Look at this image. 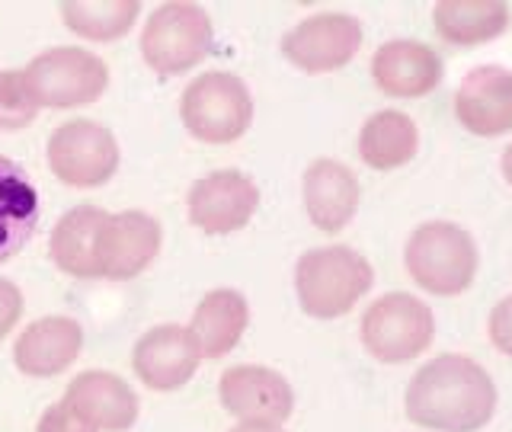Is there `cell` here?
<instances>
[{
  "mask_svg": "<svg viewBox=\"0 0 512 432\" xmlns=\"http://www.w3.org/2000/svg\"><path fill=\"white\" fill-rule=\"evenodd\" d=\"M420 148V128L397 109H381L362 125L359 154L372 170H397L410 164Z\"/></svg>",
  "mask_w": 512,
  "mask_h": 432,
  "instance_id": "obj_23",
  "label": "cell"
},
{
  "mask_svg": "<svg viewBox=\"0 0 512 432\" xmlns=\"http://www.w3.org/2000/svg\"><path fill=\"white\" fill-rule=\"evenodd\" d=\"M160 253V224L144 212L106 215L96 244V269L100 279H135Z\"/></svg>",
  "mask_w": 512,
  "mask_h": 432,
  "instance_id": "obj_12",
  "label": "cell"
},
{
  "mask_svg": "<svg viewBox=\"0 0 512 432\" xmlns=\"http://www.w3.org/2000/svg\"><path fill=\"white\" fill-rule=\"evenodd\" d=\"M202 349L189 327L160 324L135 343L132 368L151 391H176L196 375Z\"/></svg>",
  "mask_w": 512,
  "mask_h": 432,
  "instance_id": "obj_13",
  "label": "cell"
},
{
  "mask_svg": "<svg viewBox=\"0 0 512 432\" xmlns=\"http://www.w3.org/2000/svg\"><path fill=\"white\" fill-rule=\"evenodd\" d=\"M500 167H503V176H506V183L512 186V144L503 151V160H500Z\"/></svg>",
  "mask_w": 512,
  "mask_h": 432,
  "instance_id": "obj_29",
  "label": "cell"
},
{
  "mask_svg": "<svg viewBox=\"0 0 512 432\" xmlns=\"http://www.w3.org/2000/svg\"><path fill=\"white\" fill-rule=\"evenodd\" d=\"M208 48H212V20L189 0L160 4L141 32V58L160 77L192 71L208 55Z\"/></svg>",
  "mask_w": 512,
  "mask_h": 432,
  "instance_id": "obj_6",
  "label": "cell"
},
{
  "mask_svg": "<svg viewBox=\"0 0 512 432\" xmlns=\"http://www.w3.org/2000/svg\"><path fill=\"white\" fill-rule=\"evenodd\" d=\"M36 432H96V429H93L90 423L80 420V416L61 400V404L48 407V410L39 416Z\"/></svg>",
  "mask_w": 512,
  "mask_h": 432,
  "instance_id": "obj_26",
  "label": "cell"
},
{
  "mask_svg": "<svg viewBox=\"0 0 512 432\" xmlns=\"http://www.w3.org/2000/svg\"><path fill=\"white\" fill-rule=\"evenodd\" d=\"M39 224V192L20 164L0 154V263L20 253Z\"/></svg>",
  "mask_w": 512,
  "mask_h": 432,
  "instance_id": "obj_20",
  "label": "cell"
},
{
  "mask_svg": "<svg viewBox=\"0 0 512 432\" xmlns=\"http://www.w3.org/2000/svg\"><path fill=\"white\" fill-rule=\"evenodd\" d=\"M23 80L39 109H74L100 100L109 87V68L87 48L58 45L36 55L23 71Z\"/></svg>",
  "mask_w": 512,
  "mask_h": 432,
  "instance_id": "obj_5",
  "label": "cell"
},
{
  "mask_svg": "<svg viewBox=\"0 0 512 432\" xmlns=\"http://www.w3.org/2000/svg\"><path fill=\"white\" fill-rule=\"evenodd\" d=\"M375 285L372 263L346 244L308 250L295 266V292L301 311L317 320L343 317Z\"/></svg>",
  "mask_w": 512,
  "mask_h": 432,
  "instance_id": "obj_2",
  "label": "cell"
},
{
  "mask_svg": "<svg viewBox=\"0 0 512 432\" xmlns=\"http://www.w3.org/2000/svg\"><path fill=\"white\" fill-rule=\"evenodd\" d=\"M84 349V327L74 317H42L13 343V362L29 378H52L71 368Z\"/></svg>",
  "mask_w": 512,
  "mask_h": 432,
  "instance_id": "obj_18",
  "label": "cell"
},
{
  "mask_svg": "<svg viewBox=\"0 0 512 432\" xmlns=\"http://www.w3.org/2000/svg\"><path fill=\"white\" fill-rule=\"evenodd\" d=\"M221 407L247 426H282L295 410V391L266 365H231L218 381Z\"/></svg>",
  "mask_w": 512,
  "mask_h": 432,
  "instance_id": "obj_10",
  "label": "cell"
},
{
  "mask_svg": "<svg viewBox=\"0 0 512 432\" xmlns=\"http://www.w3.org/2000/svg\"><path fill=\"white\" fill-rule=\"evenodd\" d=\"M487 330H490V343H493L496 349H500L503 356L512 359V295L503 298V301L490 311V324H487Z\"/></svg>",
  "mask_w": 512,
  "mask_h": 432,
  "instance_id": "obj_27",
  "label": "cell"
},
{
  "mask_svg": "<svg viewBox=\"0 0 512 432\" xmlns=\"http://www.w3.org/2000/svg\"><path fill=\"white\" fill-rule=\"evenodd\" d=\"M231 432H282L279 426H247V423H240L237 429H231Z\"/></svg>",
  "mask_w": 512,
  "mask_h": 432,
  "instance_id": "obj_30",
  "label": "cell"
},
{
  "mask_svg": "<svg viewBox=\"0 0 512 432\" xmlns=\"http://www.w3.org/2000/svg\"><path fill=\"white\" fill-rule=\"evenodd\" d=\"M39 116L23 71H0V132H20Z\"/></svg>",
  "mask_w": 512,
  "mask_h": 432,
  "instance_id": "obj_25",
  "label": "cell"
},
{
  "mask_svg": "<svg viewBox=\"0 0 512 432\" xmlns=\"http://www.w3.org/2000/svg\"><path fill=\"white\" fill-rule=\"evenodd\" d=\"M404 407L413 426L432 432H477L496 413V384L480 362L445 352L413 375Z\"/></svg>",
  "mask_w": 512,
  "mask_h": 432,
  "instance_id": "obj_1",
  "label": "cell"
},
{
  "mask_svg": "<svg viewBox=\"0 0 512 432\" xmlns=\"http://www.w3.org/2000/svg\"><path fill=\"white\" fill-rule=\"evenodd\" d=\"M362 23L349 13H317L285 32L282 55L308 74H327L359 55Z\"/></svg>",
  "mask_w": 512,
  "mask_h": 432,
  "instance_id": "obj_9",
  "label": "cell"
},
{
  "mask_svg": "<svg viewBox=\"0 0 512 432\" xmlns=\"http://www.w3.org/2000/svg\"><path fill=\"white\" fill-rule=\"evenodd\" d=\"M138 13V0H71V4H61L64 26L90 42L122 39L135 26Z\"/></svg>",
  "mask_w": 512,
  "mask_h": 432,
  "instance_id": "obj_24",
  "label": "cell"
},
{
  "mask_svg": "<svg viewBox=\"0 0 512 432\" xmlns=\"http://www.w3.org/2000/svg\"><path fill=\"white\" fill-rule=\"evenodd\" d=\"M109 212L96 205H77L64 212L52 231V263L74 279H100L96 269V244H100V228Z\"/></svg>",
  "mask_w": 512,
  "mask_h": 432,
  "instance_id": "obj_21",
  "label": "cell"
},
{
  "mask_svg": "<svg viewBox=\"0 0 512 432\" xmlns=\"http://www.w3.org/2000/svg\"><path fill=\"white\" fill-rule=\"evenodd\" d=\"M445 64L436 48L413 39L384 42L372 58V80L384 96L420 100L442 84Z\"/></svg>",
  "mask_w": 512,
  "mask_h": 432,
  "instance_id": "obj_15",
  "label": "cell"
},
{
  "mask_svg": "<svg viewBox=\"0 0 512 432\" xmlns=\"http://www.w3.org/2000/svg\"><path fill=\"white\" fill-rule=\"evenodd\" d=\"M23 317V292L10 279H0V340L20 324Z\"/></svg>",
  "mask_w": 512,
  "mask_h": 432,
  "instance_id": "obj_28",
  "label": "cell"
},
{
  "mask_svg": "<svg viewBox=\"0 0 512 432\" xmlns=\"http://www.w3.org/2000/svg\"><path fill=\"white\" fill-rule=\"evenodd\" d=\"M301 196H304V212H308V221L314 228L324 234H336L356 218L362 202V186L356 180V173L346 164H340V160H314L304 170Z\"/></svg>",
  "mask_w": 512,
  "mask_h": 432,
  "instance_id": "obj_16",
  "label": "cell"
},
{
  "mask_svg": "<svg viewBox=\"0 0 512 432\" xmlns=\"http://www.w3.org/2000/svg\"><path fill=\"white\" fill-rule=\"evenodd\" d=\"M260 205V189L240 170H215L192 183L189 221L205 234H234L247 228Z\"/></svg>",
  "mask_w": 512,
  "mask_h": 432,
  "instance_id": "obj_11",
  "label": "cell"
},
{
  "mask_svg": "<svg viewBox=\"0 0 512 432\" xmlns=\"http://www.w3.org/2000/svg\"><path fill=\"white\" fill-rule=\"evenodd\" d=\"M180 116L196 141L231 144L253 122V96L237 74L205 71L183 90Z\"/></svg>",
  "mask_w": 512,
  "mask_h": 432,
  "instance_id": "obj_4",
  "label": "cell"
},
{
  "mask_svg": "<svg viewBox=\"0 0 512 432\" xmlns=\"http://www.w3.org/2000/svg\"><path fill=\"white\" fill-rule=\"evenodd\" d=\"M404 266L423 292L452 298L468 292L477 276V244L461 224L426 221L407 240Z\"/></svg>",
  "mask_w": 512,
  "mask_h": 432,
  "instance_id": "obj_3",
  "label": "cell"
},
{
  "mask_svg": "<svg viewBox=\"0 0 512 432\" xmlns=\"http://www.w3.org/2000/svg\"><path fill=\"white\" fill-rule=\"evenodd\" d=\"M61 400L96 432H125L138 420V394L112 372L77 375Z\"/></svg>",
  "mask_w": 512,
  "mask_h": 432,
  "instance_id": "obj_17",
  "label": "cell"
},
{
  "mask_svg": "<svg viewBox=\"0 0 512 432\" xmlns=\"http://www.w3.org/2000/svg\"><path fill=\"white\" fill-rule=\"evenodd\" d=\"M455 116L471 135L496 138L512 128V71L480 64L455 90Z\"/></svg>",
  "mask_w": 512,
  "mask_h": 432,
  "instance_id": "obj_14",
  "label": "cell"
},
{
  "mask_svg": "<svg viewBox=\"0 0 512 432\" xmlns=\"http://www.w3.org/2000/svg\"><path fill=\"white\" fill-rule=\"evenodd\" d=\"M362 346L368 349V356H375L378 362L400 365L410 362L432 346L436 336V314L426 301L391 292L381 295L378 301L368 304V311L362 314Z\"/></svg>",
  "mask_w": 512,
  "mask_h": 432,
  "instance_id": "obj_7",
  "label": "cell"
},
{
  "mask_svg": "<svg viewBox=\"0 0 512 432\" xmlns=\"http://www.w3.org/2000/svg\"><path fill=\"white\" fill-rule=\"evenodd\" d=\"M432 26L448 45H484L506 32L509 7L500 0H442L432 7Z\"/></svg>",
  "mask_w": 512,
  "mask_h": 432,
  "instance_id": "obj_22",
  "label": "cell"
},
{
  "mask_svg": "<svg viewBox=\"0 0 512 432\" xmlns=\"http://www.w3.org/2000/svg\"><path fill=\"white\" fill-rule=\"evenodd\" d=\"M48 167L64 186H103L119 170V141L100 122L71 119L48 138Z\"/></svg>",
  "mask_w": 512,
  "mask_h": 432,
  "instance_id": "obj_8",
  "label": "cell"
},
{
  "mask_svg": "<svg viewBox=\"0 0 512 432\" xmlns=\"http://www.w3.org/2000/svg\"><path fill=\"white\" fill-rule=\"evenodd\" d=\"M247 324H250L247 298L234 292V288H215V292H208L196 304L189 330L196 336L205 359H221L240 343Z\"/></svg>",
  "mask_w": 512,
  "mask_h": 432,
  "instance_id": "obj_19",
  "label": "cell"
}]
</instances>
